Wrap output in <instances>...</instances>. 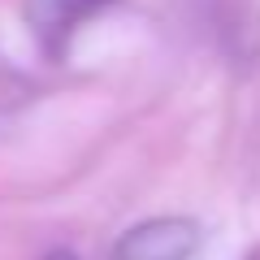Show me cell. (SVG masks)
<instances>
[{"label":"cell","instance_id":"6da1fadb","mask_svg":"<svg viewBox=\"0 0 260 260\" xmlns=\"http://www.w3.org/2000/svg\"><path fill=\"white\" fill-rule=\"evenodd\" d=\"M200 243V230L182 217H156L121 234L113 260H186Z\"/></svg>","mask_w":260,"mask_h":260},{"label":"cell","instance_id":"7a4b0ae2","mask_svg":"<svg viewBox=\"0 0 260 260\" xmlns=\"http://www.w3.org/2000/svg\"><path fill=\"white\" fill-rule=\"evenodd\" d=\"M104 5H113V0H48L44 5V30L56 35V39H65L78 22H87L95 9H104Z\"/></svg>","mask_w":260,"mask_h":260},{"label":"cell","instance_id":"3957f363","mask_svg":"<svg viewBox=\"0 0 260 260\" xmlns=\"http://www.w3.org/2000/svg\"><path fill=\"white\" fill-rule=\"evenodd\" d=\"M48 260H74V256H70V251H52Z\"/></svg>","mask_w":260,"mask_h":260},{"label":"cell","instance_id":"277c9868","mask_svg":"<svg viewBox=\"0 0 260 260\" xmlns=\"http://www.w3.org/2000/svg\"><path fill=\"white\" fill-rule=\"evenodd\" d=\"M247 260H260V247H256V251H251V256H247Z\"/></svg>","mask_w":260,"mask_h":260}]
</instances>
